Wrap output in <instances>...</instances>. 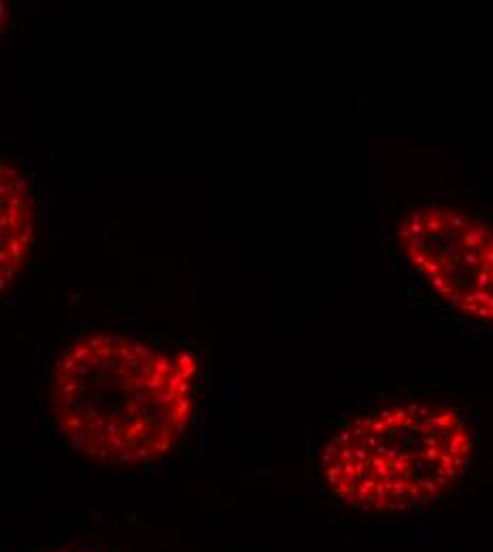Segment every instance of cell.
Returning a JSON list of instances; mask_svg holds the SVG:
<instances>
[{"instance_id":"obj_1","label":"cell","mask_w":493,"mask_h":552,"mask_svg":"<svg viewBox=\"0 0 493 552\" xmlns=\"http://www.w3.org/2000/svg\"><path fill=\"white\" fill-rule=\"evenodd\" d=\"M196 361L130 336L73 340L51 376V412L75 450L104 463H147L168 455L191 416Z\"/></svg>"},{"instance_id":"obj_2","label":"cell","mask_w":493,"mask_h":552,"mask_svg":"<svg viewBox=\"0 0 493 552\" xmlns=\"http://www.w3.org/2000/svg\"><path fill=\"white\" fill-rule=\"evenodd\" d=\"M472 450V433L453 408L413 402L347 423L323 450L321 470L345 505L389 514L442 497Z\"/></svg>"},{"instance_id":"obj_3","label":"cell","mask_w":493,"mask_h":552,"mask_svg":"<svg viewBox=\"0 0 493 552\" xmlns=\"http://www.w3.org/2000/svg\"><path fill=\"white\" fill-rule=\"evenodd\" d=\"M402 251L459 313L493 321V228L451 206L425 204L400 221Z\"/></svg>"},{"instance_id":"obj_4","label":"cell","mask_w":493,"mask_h":552,"mask_svg":"<svg viewBox=\"0 0 493 552\" xmlns=\"http://www.w3.org/2000/svg\"><path fill=\"white\" fill-rule=\"evenodd\" d=\"M34 236V206L28 181L9 164L0 168V285L15 278Z\"/></svg>"}]
</instances>
